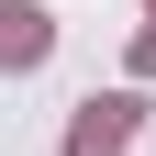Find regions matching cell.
Here are the masks:
<instances>
[{
	"label": "cell",
	"mask_w": 156,
	"mask_h": 156,
	"mask_svg": "<svg viewBox=\"0 0 156 156\" xmlns=\"http://www.w3.org/2000/svg\"><path fill=\"white\" fill-rule=\"evenodd\" d=\"M123 134H134V101H89V123H78L67 156H123Z\"/></svg>",
	"instance_id": "1"
},
{
	"label": "cell",
	"mask_w": 156,
	"mask_h": 156,
	"mask_svg": "<svg viewBox=\"0 0 156 156\" xmlns=\"http://www.w3.org/2000/svg\"><path fill=\"white\" fill-rule=\"evenodd\" d=\"M34 56H45V11L11 0V11H0V67H34Z\"/></svg>",
	"instance_id": "2"
}]
</instances>
